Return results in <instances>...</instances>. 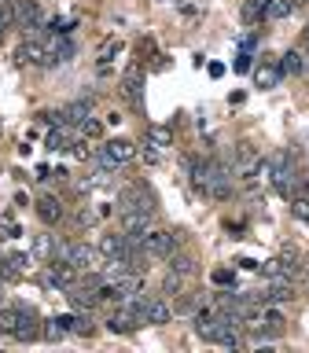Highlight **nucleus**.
<instances>
[{"label": "nucleus", "mask_w": 309, "mask_h": 353, "mask_svg": "<svg viewBox=\"0 0 309 353\" xmlns=\"http://www.w3.org/2000/svg\"><path fill=\"white\" fill-rule=\"evenodd\" d=\"M77 132H81L85 140H96L99 132H103V121H99V118H85L81 125H77Z\"/></svg>", "instance_id": "34"}, {"label": "nucleus", "mask_w": 309, "mask_h": 353, "mask_svg": "<svg viewBox=\"0 0 309 353\" xmlns=\"http://www.w3.org/2000/svg\"><path fill=\"white\" fill-rule=\"evenodd\" d=\"M114 206H118V214H129V210H143V214H154V210H159V195L151 192V184H148V181H132V184H126V188L118 192Z\"/></svg>", "instance_id": "1"}, {"label": "nucleus", "mask_w": 309, "mask_h": 353, "mask_svg": "<svg viewBox=\"0 0 309 353\" xmlns=\"http://www.w3.org/2000/svg\"><path fill=\"white\" fill-rule=\"evenodd\" d=\"M121 99H126V103L129 107H143V66H137V63H132L129 66V70L126 74H121Z\"/></svg>", "instance_id": "6"}, {"label": "nucleus", "mask_w": 309, "mask_h": 353, "mask_svg": "<svg viewBox=\"0 0 309 353\" xmlns=\"http://www.w3.org/2000/svg\"><path fill=\"white\" fill-rule=\"evenodd\" d=\"M148 143H151V148H159V151L173 148V129L170 125H151L148 129Z\"/></svg>", "instance_id": "27"}, {"label": "nucleus", "mask_w": 309, "mask_h": 353, "mask_svg": "<svg viewBox=\"0 0 309 353\" xmlns=\"http://www.w3.org/2000/svg\"><path fill=\"white\" fill-rule=\"evenodd\" d=\"M181 239H184V232H166V228H151L148 236H143V254L148 258H159L166 261L170 254L181 247Z\"/></svg>", "instance_id": "5"}, {"label": "nucleus", "mask_w": 309, "mask_h": 353, "mask_svg": "<svg viewBox=\"0 0 309 353\" xmlns=\"http://www.w3.org/2000/svg\"><path fill=\"white\" fill-rule=\"evenodd\" d=\"M70 125H55V129H48V137H44V148L48 151H66L70 148V132H66Z\"/></svg>", "instance_id": "25"}, {"label": "nucleus", "mask_w": 309, "mask_h": 353, "mask_svg": "<svg viewBox=\"0 0 309 353\" xmlns=\"http://www.w3.org/2000/svg\"><path fill=\"white\" fill-rule=\"evenodd\" d=\"M140 327V320H137V313L132 309H126V305H118L114 313L107 316V331L110 335H129V331H137Z\"/></svg>", "instance_id": "16"}, {"label": "nucleus", "mask_w": 309, "mask_h": 353, "mask_svg": "<svg viewBox=\"0 0 309 353\" xmlns=\"http://www.w3.org/2000/svg\"><path fill=\"white\" fill-rule=\"evenodd\" d=\"M254 162H258V154H254V148H250V143H247V140H243V143H236V165H232V170H239V173H247V176H250Z\"/></svg>", "instance_id": "23"}, {"label": "nucleus", "mask_w": 309, "mask_h": 353, "mask_svg": "<svg viewBox=\"0 0 309 353\" xmlns=\"http://www.w3.org/2000/svg\"><path fill=\"white\" fill-rule=\"evenodd\" d=\"M295 8H298V0H272L269 11H265V22H280V19L291 15Z\"/></svg>", "instance_id": "30"}, {"label": "nucleus", "mask_w": 309, "mask_h": 353, "mask_svg": "<svg viewBox=\"0 0 309 353\" xmlns=\"http://www.w3.org/2000/svg\"><path fill=\"white\" fill-rule=\"evenodd\" d=\"M96 331V320L88 316V313H74V327H70V335H92Z\"/></svg>", "instance_id": "33"}, {"label": "nucleus", "mask_w": 309, "mask_h": 353, "mask_svg": "<svg viewBox=\"0 0 309 353\" xmlns=\"http://www.w3.org/2000/svg\"><path fill=\"white\" fill-rule=\"evenodd\" d=\"M276 63H280V74H283V77H298V74H306V55H302V48H287Z\"/></svg>", "instance_id": "20"}, {"label": "nucleus", "mask_w": 309, "mask_h": 353, "mask_svg": "<svg viewBox=\"0 0 309 353\" xmlns=\"http://www.w3.org/2000/svg\"><path fill=\"white\" fill-rule=\"evenodd\" d=\"M15 63L19 66H44V44L37 37H22V44L15 48Z\"/></svg>", "instance_id": "14"}, {"label": "nucleus", "mask_w": 309, "mask_h": 353, "mask_svg": "<svg viewBox=\"0 0 309 353\" xmlns=\"http://www.w3.org/2000/svg\"><path fill=\"white\" fill-rule=\"evenodd\" d=\"M118 217H121V232L126 236H148L151 221H154V214H143V210H129V214H118Z\"/></svg>", "instance_id": "17"}, {"label": "nucleus", "mask_w": 309, "mask_h": 353, "mask_svg": "<svg viewBox=\"0 0 309 353\" xmlns=\"http://www.w3.org/2000/svg\"><path fill=\"white\" fill-rule=\"evenodd\" d=\"M99 247H88V243H70V258H66V265H74L77 272H92V269H99Z\"/></svg>", "instance_id": "9"}, {"label": "nucleus", "mask_w": 309, "mask_h": 353, "mask_svg": "<svg viewBox=\"0 0 309 353\" xmlns=\"http://www.w3.org/2000/svg\"><path fill=\"white\" fill-rule=\"evenodd\" d=\"M258 48V33H243L239 37V52H254Z\"/></svg>", "instance_id": "40"}, {"label": "nucleus", "mask_w": 309, "mask_h": 353, "mask_svg": "<svg viewBox=\"0 0 309 353\" xmlns=\"http://www.w3.org/2000/svg\"><path fill=\"white\" fill-rule=\"evenodd\" d=\"M33 210H37V217L44 221V225H59V221L66 217V206H63V199L59 195H48V192H44V195H37V203H33Z\"/></svg>", "instance_id": "12"}, {"label": "nucleus", "mask_w": 309, "mask_h": 353, "mask_svg": "<svg viewBox=\"0 0 309 353\" xmlns=\"http://www.w3.org/2000/svg\"><path fill=\"white\" fill-rule=\"evenodd\" d=\"M159 294H162V298H177V294H184V276H181V272H170V269H166Z\"/></svg>", "instance_id": "26"}, {"label": "nucleus", "mask_w": 309, "mask_h": 353, "mask_svg": "<svg viewBox=\"0 0 309 353\" xmlns=\"http://www.w3.org/2000/svg\"><path fill=\"white\" fill-rule=\"evenodd\" d=\"M291 210H295V217H298V221H306V225H309V199H295V206H291Z\"/></svg>", "instance_id": "39"}, {"label": "nucleus", "mask_w": 309, "mask_h": 353, "mask_svg": "<svg viewBox=\"0 0 309 353\" xmlns=\"http://www.w3.org/2000/svg\"><path fill=\"white\" fill-rule=\"evenodd\" d=\"M302 41H306V48H309V26L302 30Z\"/></svg>", "instance_id": "43"}, {"label": "nucleus", "mask_w": 309, "mask_h": 353, "mask_svg": "<svg viewBox=\"0 0 309 353\" xmlns=\"http://www.w3.org/2000/svg\"><path fill=\"white\" fill-rule=\"evenodd\" d=\"M70 331H66L63 324H59V316H52V320H41V339L44 342H63Z\"/></svg>", "instance_id": "28"}, {"label": "nucleus", "mask_w": 309, "mask_h": 353, "mask_svg": "<svg viewBox=\"0 0 309 353\" xmlns=\"http://www.w3.org/2000/svg\"><path fill=\"white\" fill-rule=\"evenodd\" d=\"M15 26V8L11 4H0V41H4V33Z\"/></svg>", "instance_id": "36"}, {"label": "nucleus", "mask_w": 309, "mask_h": 353, "mask_svg": "<svg viewBox=\"0 0 309 353\" xmlns=\"http://www.w3.org/2000/svg\"><path fill=\"white\" fill-rule=\"evenodd\" d=\"M272 0H243V22H265V11H269Z\"/></svg>", "instance_id": "24"}, {"label": "nucleus", "mask_w": 309, "mask_h": 353, "mask_svg": "<svg viewBox=\"0 0 309 353\" xmlns=\"http://www.w3.org/2000/svg\"><path fill=\"white\" fill-rule=\"evenodd\" d=\"M77 55V44L70 37H48L44 44V66H63Z\"/></svg>", "instance_id": "10"}, {"label": "nucleus", "mask_w": 309, "mask_h": 353, "mask_svg": "<svg viewBox=\"0 0 309 353\" xmlns=\"http://www.w3.org/2000/svg\"><path fill=\"white\" fill-rule=\"evenodd\" d=\"M74 221H77V225H92V221H96V214H88V210H77V214H74Z\"/></svg>", "instance_id": "41"}, {"label": "nucleus", "mask_w": 309, "mask_h": 353, "mask_svg": "<svg viewBox=\"0 0 309 353\" xmlns=\"http://www.w3.org/2000/svg\"><path fill=\"white\" fill-rule=\"evenodd\" d=\"M19 236H22V225H19V217L11 214V210H8V214H0V239H4V243H11V239H19Z\"/></svg>", "instance_id": "29"}, {"label": "nucleus", "mask_w": 309, "mask_h": 353, "mask_svg": "<svg viewBox=\"0 0 309 353\" xmlns=\"http://www.w3.org/2000/svg\"><path fill=\"white\" fill-rule=\"evenodd\" d=\"M11 339L15 342H37L41 339V316L33 305H19V324L11 331Z\"/></svg>", "instance_id": "7"}, {"label": "nucleus", "mask_w": 309, "mask_h": 353, "mask_svg": "<svg viewBox=\"0 0 309 353\" xmlns=\"http://www.w3.org/2000/svg\"><path fill=\"white\" fill-rule=\"evenodd\" d=\"M15 22L22 30V37H41L44 30H48V19H44V11L37 0H15Z\"/></svg>", "instance_id": "3"}, {"label": "nucleus", "mask_w": 309, "mask_h": 353, "mask_svg": "<svg viewBox=\"0 0 309 353\" xmlns=\"http://www.w3.org/2000/svg\"><path fill=\"white\" fill-rule=\"evenodd\" d=\"M269 181H272V188H276V192H280L283 199H291V192H295V165H291V159H287V154L272 159Z\"/></svg>", "instance_id": "8"}, {"label": "nucleus", "mask_w": 309, "mask_h": 353, "mask_svg": "<svg viewBox=\"0 0 309 353\" xmlns=\"http://www.w3.org/2000/svg\"><path fill=\"white\" fill-rule=\"evenodd\" d=\"M118 52H121V41H107L103 48H99V70H107V63L114 59Z\"/></svg>", "instance_id": "35"}, {"label": "nucleus", "mask_w": 309, "mask_h": 353, "mask_svg": "<svg viewBox=\"0 0 309 353\" xmlns=\"http://www.w3.org/2000/svg\"><path fill=\"white\" fill-rule=\"evenodd\" d=\"M0 287H4V276H0Z\"/></svg>", "instance_id": "45"}, {"label": "nucleus", "mask_w": 309, "mask_h": 353, "mask_svg": "<svg viewBox=\"0 0 309 353\" xmlns=\"http://www.w3.org/2000/svg\"><path fill=\"white\" fill-rule=\"evenodd\" d=\"M55 236H48V232H44V236H37L33 239V254H37V258H44V261H52V254H55Z\"/></svg>", "instance_id": "32"}, {"label": "nucleus", "mask_w": 309, "mask_h": 353, "mask_svg": "<svg viewBox=\"0 0 309 353\" xmlns=\"http://www.w3.org/2000/svg\"><path fill=\"white\" fill-rule=\"evenodd\" d=\"M250 59H254L250 52H239V55H236V63H232V70H236V74H250V70H254V63H250Z\"/></svg>", "instance_id": "37"}, {"label": "nucleus", "mask_w": 309, "mask_h": 353, "mask_svg": "<svg viewBox=\"0 0 309 353\" xmlns=\"http://www.w3.org/2000/svg\"><path fill=\"white\" fill-rule=\"evenodd\" d=\"M206 195L217 199V203L232 199V165L228 162H221V159L206 162Z\"/></svg>", "instance_id": "4"}, {"label": "nucleus", "mask_w": 309, "mask_h": 353, "mask_svg": "<svg viewBox=\"0 0 309 353\" xmlns=\"http://www.w3.org/2000/svg\"><path fill=\"white\" fill-rule=\"evenodd\" d=\"M26 269H30V254L26 250H15V254H4V258H0V276H4V283L22 280Z\"/></svg>", "instance_id": "13"}, {"label": "nucleus", "mask_w": 309, "mask_h": 353, "mask_svg": "<svg viewBox=\"0 0 309 353\" xmlns=\"http://www.w3.org/2000/svg\"><path fill=\"white\" fill-rule=\"evenodd\" d=\"M166 269H170V272H181L184 280H188V276H195V272H199V261H195V254H192V250H181V247H177L170 258H166Z\"/></svg>", "instance_id": "18"}, {"label": "nucleus", "mask_w": 309, "mask_h": 353, "mask_svg": "<svg viewBox=\"0 0 309 353\" xmlns=\"http://www.w3.org/2000/svg\"><path fill=\"white\" fill-rule=\"evenodd\" d=\"M92 159H96L99 170H118V165L137 159V143L132 140H107L99 151H92Z\"/></svg>", "instance_id": "2"}, {"label": "nucleus", "mask_w": 309, "mask_h": 353, "mask_svg": "<svg viewBox=\"0 0 309 353\" xmlns=\"http://www.w3.org/2000/svg\"><path fill=\"white\" fill-rule=\"evenodd\" d=\"M306 74H309V55H306Z\"/></svg>", "instance_id": "44"}, {"label": "nucleus", "mask_w": 309, "mask_h": 353, "mask_svg": "<svg viewBox=\"0 0 309 353\" xmlns=\"http://www.w3.org/2000/svg\"><path fill=\"white\" fill-rule=\"evenodd\" d=\"M143 320H148V324H154V327H162V324H170L173 320V305L166 302V298H148V313H143Z\"/></svg>", "instance_id": "19"}, {"label": "nucleus", "mask_w": 309, "mask_h": 353, "mask_svg": "<svg viewBox=\"0 0 309 353\" xmlns=\"http://www.w3.org/2000/svg\"><path fill=\"white\" fill-rule=\"evenodd\" d=\"M129 239H126V232H118V236H103L99 239V254L103 258H114V254H129Z\"/></svg>", "instance_id": "22"}, {"label": "nucleus", "mask_w": 309, "mask_h": 353, "mask_svg": "<svg viewBox=\"0 0 309 353\" xmlns=\"http://www.w3.org/2000/svg\"><path fill=\"white\" fill-rule=\"evenodd\" d=\"M206 162L210 159H188V181L199 195H206Z\"/></svg>", "instance_id": "21"}, {"label": "nucleus", "mask_w": 309, "mask_h": 353, "mask_svg": "<svg viewBox=\"0 0 309 353\" xmlns=\"http://www.w3.org/2000/svg\"><path fill=\"white\" fill-rule=\"evenodd\" d=\"M210 280H214L217 287H232V283H236V272H232V269H214Z\"/></svg>", "instance_id": "38"}, {"label": "nucleus", "mask_w": 309, "mask_h": 353, "mask_svg": "<svg viewBox=\"0 0 309 353\" xmlns=\"http://www.w3.org/2000/svg\"><path fill=\"white\" fill-rule=\"evenodd\" d=\"M206 70H210V77H221V74H225V63H210Z\"/></svg>", "instance_id": "42"}, {"label": "nucleus", "mask_w": 309, "mask_h": 353, "mask_svg": "<svg viewBox=\"0 0 309 353\" xmlns=\"http://www.w3.org/2000/svg\"><path fill=\"white\" fill-rule=\"evenodd\" d=\"M92 107H96V96H81L74 103L63 107V125H81L85 118H92Z\"/></svg>", "instance_id": "15"}, {"label": "nucleus", "mask_w": 309, "mask_h": 353, "mask_svg": "<svg viewBox=\"0 0 309 353\" xmlns=\"http://www.w3.org/2000/svg\"><path fill=\"white\" fill-rule=\"evenodd\" d=\"M250 74H254V88H261V92H269V88H276V85L283 81V74H280V63H276L272 55H265V59H261L258 66H254Z\"/></svg>", "instance_id": "11"}, {"label": "nucleus", "mask_w": 309, "mask_h": 353, "mask_svg": "<svg viewBox=\"0 0 309 353\" xmlns=\"http://www.w3.org/2000/svg\"><path fill=\"white\" fill-rule=\"evenodd\" d=\"M15 324H19V305H0V335L11 339Z\"/></svg>", "instance_id": "31"}]
</instances>
